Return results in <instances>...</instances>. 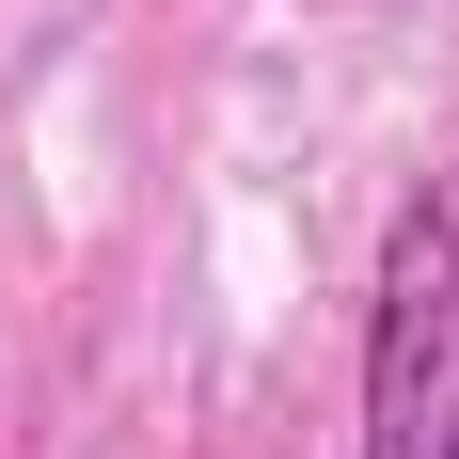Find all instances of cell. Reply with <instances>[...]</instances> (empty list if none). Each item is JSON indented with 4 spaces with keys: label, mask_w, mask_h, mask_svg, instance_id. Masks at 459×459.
<instances>
[{
    "label": "cell",
    "mask_w": 459,
    "mask_h": 459,
    "mask_svg": "<svg viewBox=\"0 0 459 459\" xmlns=\"http://www.w3.org/2000/svg\"><path fill=\"white\" fill-rule=\"evenodd\" d=\"M459 396V175H428L365 285V459H444Z\"/></svg>",
    "instance_id": "1"
},
{
    "label": "cell",
    "mask_w": 459,
    "mask_h": 459,
    "mask_svg": "<svg viewBox=\"0 0 459 459\" xmlns=\"http://www.w3.org/2000/svg\"><path fill=\"white\" fill-rule=\"evenodd\" d=\"M444 459H459V396H444Z\"/></svg>",
    "instance_id": "2"
}]
</instances>
